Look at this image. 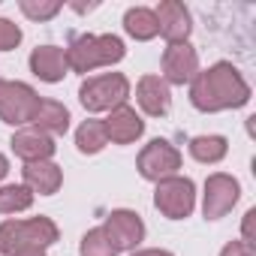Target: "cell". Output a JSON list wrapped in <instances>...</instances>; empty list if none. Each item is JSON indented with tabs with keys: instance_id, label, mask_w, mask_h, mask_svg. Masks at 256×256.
Instances as JSON below:
<instances>
[{
	"instance_id": "cell-9",
	"label": "cell",
	"mask_w": 256,
	"mask_h": 256,
	"mask_svg": "<svg viewBox=\"0 0 256 256\" xmlns=\"http://www.w3.org/2000/svg\"><path fill=\"white\" fill-rule=\"evenodd\" d=\"M102 232L108 235V241L118 247V250H136L139 241L145 238V223L136 211H126V208H118L106 217V226Z\"/></svg>"
},
{
	"instance_id": "cell-22",
	"label": "cell",
	"mask_w": 256,
	"mask_h": 256,
	"mask_svg": "<svg viewBox=\"0 0 256 256\" xmlns=\"http://www.w3.org/2000/svg\"><path fill=\"white\" fill-rule=\"evenodd\" d=\"M78 250H82V256H118V253H120V250L108 241V235L102 232V226H100V229H90V232L82 238Z\"/></svg>"
},
{
	"instance_id": "cell-25",
	"label": "cell",
	"mask_w": 256,
	"mask_h": 256,
	"mask_svg": "<svg viewBox=\"0 0 256 256\" xmlns=\"http://www.w3.org/2000/svg\"><path fill=\"white\" fill-rule=\"evenodd\" d=\"M220 256H256V250H253V244L232 241V244H226V247H223V253H220Z\"/></svg>"
},
{
	"instance_id": "cell-13",
	"label": "cell",
	"mask_w": 256,
	"mask_h": 256,
	"mask_svg": "<svg viewBox=\"0 0 256 256\" xmlns=\"http://www.w3.org/2000/svg\"><path fill=\"white\" fill-rule=\"evenodd\" d=\"M12 151L16 157H22L24 163H40V160H52L54 154V139L42 130H36V126H30V130H18L12 136Z\"/></svg>"
},
{
	"instance_id": "cell-7",
	"label": "cell",
	"mask_w": 256,
	"mask_h": 256,
	"mask_svg": "<svg viewBox=\"0 0 256 256\" xmlns=\"http://www.w3.org/2000/svg\"><path fill=\"white\" fill-rule=\"evenodd\" d=\"M181 169V151L175 145H169L166 139H154L142 148L139 154V175L148 181H163L172 178Z\"/></svg>"
},
{
	"instance_id": "cell-19",
	"label": "cell",
	"mask_w": 256,
	"mask_h": 256,
	"mask_svg": "<svg viewBox=\"0 0 256 256\" xmlns=\"http://www.w3.org/2000/svg\"><path fill=\"white\" fill-rule=\"evenodd\" d=\"M76 145L82 154H100L106 145H108V136H106V124L90 118L78 126V133H76Z\"/></svg>"
},
{
	"instance_id": "cell-11",
	"label": "cell",
	"mask_w": 256,
	"mask_h": 256,
	"mask_svg": "<svg viewBox=\"0 0 256 256\" xmlns=\"http://www.w3.org/2000/svg\"><path fill=\"white\" fill-rule=\"evenodd\" d=\"M102 124H106V136L114 145H130V142H136L145 133V120L136 114V108H130L126 102L118 106V108H112V114Z\"/></svg>"
},
{
	"instance_id": "cell-17",
	"label": "cell",
	"mask_w": 256,
	"mask_h": 256,
	"mask_svg": "<svg viewBox=\"0 0 256 256\" xmlns=\"http://www.w3.org/2000/svg\"><path fill=\"white\" fill-rule=\"evenodd\" d=\"M30 124L36 126V130L48 133V136H60V133L70 130V112H66V106L58 102V100H40L36 114H34Z\"/></svg>"
},
{
	"instance_id": "cell-18",
	"label": "cell",
	"mask_w": 256,
	"mask_h": 256,
	"mask_svg": "<svg viewBox=\"0 0 256 256\" xmlns=\"http://www.w3.org/2000/svg\"><path fill=\"white\" fill-rule=\"evenodd\" d=\"M124 30L130 34L133 40H139V42L154 40V36L160 34L154 10H145V6H133V10H126V16H124Z\"/></svg>"
},
{
	"instance_id": "cell-29",
	"label": "cell",
	"mask_w": 256,
	"mask_h": 256,
	"mask_svg": "<svg viewBox=\"0 0 256 256\" xmlns=\"http://www.w3.org/2000/svg\"><path fill=\"white\" fill-rule=\"evenodd\" d=\"M6 172H10V160H6L4 154H0V181L6 178Z\"/></svg>"
},
{
	"instance_id": "cell-5",
	"label": "cell",
	"mask_w": 256,
	"mask_h": 256,
	"mask_svg": "<svg viewBox=\"0 0 256 256\" xmlns=\"http://www.w3.org/2000/svg\"><path fill=\"white\" fill-rule=\"evenodd\" d=\"M154 205L169 217V220H184L193 214L196 208V187L190 178H163L157 181V190H154Z\"/></svg>"
},
{
	"instance_id": "cell-3",
	"label": "cell",
	"mask_w": 256,
	"mask_h": 256,
	"mask_svg": "<svg viewBox=\"0 0 256 256\" xmlns=\"http://www.w3.org/2000/svg\"><path fill=\"white\" fill-rule=\"evenodd\" d=\"M126 54L124 42L114 34H100V36H78L66 48V66L72 72H94L96 66H112Z\"/></svg>"
},
{
	"instance_id": "cell-23",
	"label": "cell",
	"mask_w": 256,
	"mask_h": 256,
	"mask_svg": "<svg viewBox=\"0 0 256 256\" xmlns=\"http://www.w3.org/2000/svg\"><path fill=\"white\" fill-rule=\"evenodd\" d=\"M22 12L28 16V18H34V22H48V18H54L58 12H60V0H22Z\"/></svg>"
},
{
	"instance_id": "cell-31",
	"label": "cell",
	"mask_w": 256,
	"mask_h": 256,
	"mask_svg": "<svg viewBox=\"0 0 256 256\" xmlns=\"http://www.w3.org/2000/svg\"><path fill=\"white\" fill-rule=\"evenodd\" d=\"M0 90H4V78H0Z\"/></svg>"
},
{
	"instance_id": "cell-26",
	"label": "cell",
	"mask_w": 256,
	"mask_h": 256,
	"mask_svg": "<svg viewBox=\"0 0 256 256\" xmlns=\"http://www.w3.org/2000/svg\"><path fill=\"white\" fill-rule=\"evenodd\" d=\"M253 217H256V211L250 208V211L244 214V238H241L244 244H253Z\"/></svg>"
},
{
	"instance_id": "cell-24",
	"label": "cell",
	"mask_w": 256,
	"mask_h": 256,
	"mask_svg": "<svg viewBox=\"0 0 256 256\" xmlns=\"http://www.w3.org/2000/svg\"><path fill=\"white\" fill-rule=\"evenodd\" d=\"M18 42H22L18 24H12L10 18H0V52H12Z\"/></svg>"
},
{
	"instance_id": "cell-21",
	"label": "cell",
	"mask_w": 256,
	"mask_h": 256,
	"mask_svg": "<svg viewBox=\"0 0 256 256\" xmlns=\"http://www.w3.org/2000/svg\"><path fill=\"white\" fill-rule=\"evenodd\" d=\"M34 205V193L24 184H6L0 187V214H18Z\"/></svg>"
},
{
	"instance_id": "cell-30",
	"label": "cell",
	"mask_w": 256,
	"mask_h": 256,
	"mask_svg": "<svg viewBox=\"0 0 256 256\" xmlns=\"http://www.w3.org/2000/svg\"><path fill=\"white\" fill-rule=\"evenodd\" d=\"M16 256H46L42 250H28V253H16Z\"/></svg>"
},
{
	"instance_id": "cell-27",
	"label": "cell",
	"mask_w": 256,
	"mask_h": 256,
	"mask_svg": "<svg viewBox=\"0 0 256 256\" xmlns=\"http://www.w3.org/2000/svg\"><path fill=\"white\" fill-rule=\"evenodd\" d=\"M133 256H172L169 250H157V247H151V250H136Z\"/></svg>"
},
{
	"instance_id": "cell-14",
	"label": "cell",
	"mask_w": 256,
	"mask_h": 256,
	"mask_svg": "<svg viewBox=\"0 0 256 256\" xmlns=\"http://www.w3.org/2000/svg\"><path fill=\"white\" fill-rule=\"evenodd\" d=\"M30 70H34L36 78H42V82H48V84L64 82V76L70 72V66H66V52L58 48V46H40V48H34V54H30Z\"/></svg>"
},
{
	"instance_id": "cell-16",
	"label": "cell",
	"mask_w": 256,
	"mask_h": 256,
	"mask_svg": "<svg viewBox=\"0 0 256 256\" xmlns=\"http://www.w3.org/2000/svg\"><path fill=\"white\" fill-rule=\"evenodd\" d=\"M136 100H139V106H142L151 118H163V114L169 112V102H172L169 84H166L160 76H145V78L139 82V88H136Z\"/></svg>"
},
{
	"instance_id": "cell-20",
	"label": "cell",
	"mask_w": 256,
	"mask_h": 256,
	"mask_svg": "<svg viewBox=\"0 0 256 256\" xmlns=\"http://www.w3.org/2000/svg\"><path fill=\"white\" fill-rule=\"evenodd\" d=\"M229 151V142L223 136H196L190 142V154L199 163H220Z\"/></svg>"
},
{
	"instance_id": "cell-12",
	"label": "cell",
	"mask_w": 256,
	"mask_h": 256,
	"mask_svg": "<svg viewBox=\"0 0 256 256\" xmlns=\"http://www.w3.org/2000/svg\"><path fill=\"white\" fill-rule=\"evenodd\" d=\"M154 16H157V28L169 40V46L172 42H187L193 24H190V12H187L184 4H178V0H163Z\"/></svg>"
},
{
	"instance_id": "cell-1",
	"label": "cell",
	"mask_w": 256,
	"mask_h": 256,
	"mask_svg": "<svg viewBox=\"0 0 256 256\" xmlns=\"http://www.w3.org/2000/svg\"><path fill=\"white\" fill-rule=\"evenodd\" d=\"M250 100V84L244 82V76L220 60L214 66H208L205 72H196V78L190 82V102L199 112H226V108H241Z\"/></svg>"
},
{
	"instance_id": "cell-28",
	"label": "cell",
	"mask_w": 256,
	"mask_h": 256,
	"mask_svg": "<svg viewBox=\"0 0 256 256\" xmlns=\"http://www.w3.org/2000/svg\"><path fill=\"white\" fill-rule=\"evenodd\" d=\"M100 4H78V0H76V4H72V10L76 12H90V10H96Z\"/></svg>"
},
{
	"instance_id": "cell-8",
	"label": "cell",
	"mask_w": 256,
	"mask_h": 256,
	"mask_svg": "<svg viewBox=\"0 0 256 256\" xmlns=\"http://www.w3.org/2000/svg\"><path fill=\"white\" fill-rule=\"evenodd\" d=\"M238 196H241L238 181H235L232 175L217 172V175H211V178L205 181V202H202V214H205L208 220H220L223 214H229V211L235 208Z\"/></svg>"
},
{
	"instance_id": "cell-6",
	"label": "cell",
	"mask_w": 256,
	"mask_h": 256,
	"mask_svg": "<svg viewBox=\"0 0 256 256\" xmlns=\"http://www.w3.org/2000/svg\"><path fill=\"white\" fill-rule=\"evenodd\" d=\"M40 106V96L30 84L24 82H4V90H0V120L4 124H28L34 120Z\"/></svg>"
},
{
	"instance_id": "cell-2",
	"label": "cell",
	"mask_w": 256,
	"mask_h": 256,
	"mask_svg": "<svg viewBox=\"0 0 256 256\" xmlns=\"http://www.w3.org/2000/svg\"><path fill=\"white\" fill-rule=\"evenodd\" d=\"M54 241H58V226L48 217L0 223V253H6V256L28 253V250H42Z\"/></svg>"
},
{
	"instance_id": "cell-15",
	"label": "cell",
	"mask_w": 256,
	"mask_h": 256,
	"mask_svg": "<svg viewBox=\"0 0 256 256\" xmlns=\"http://www.w3.org/2000/svg\"><path fill=\"white\" fill-rule=\"evenodd\" d=\"M22 175H24V187H28L30 193H40V196H52V193H58V187H60V181H64L60 166L52 163V160L28 163V166L22 169Z\"/></svg>"
},
{
	"instance_id": "cell-10",
	"label": "cell",
	"mask_w": 256,
	"mask_h": 256,
	"mask_svg": "<svg viewBox=\"0 0 256 256\" xmlns=\"http://www.w3.org/2000/svg\"><path fill=\"white\" fill-rule=\"evenodd\" d=\"M199 72V54L190 42H172L163 52V82L169 84H184L193 82Z\"/></svg>"
},
{
	"instance_id": "cell-4",
	"label": "cell",
	"mask_w": 256,
	"mask_h": 256,
	"mask_svg": "<svg viewBox=\"0 0 256 256\" xmlns=\"http://www.w3.org/2000/svg\"><path fill=\"white\" fill-rule=\"evenodd\" d=\"M126 96H130V82L120 72L94 76V78L82 82V88H78V100L88 112H112V108L124 106Z\"/></svg>"
}]
</instances>
